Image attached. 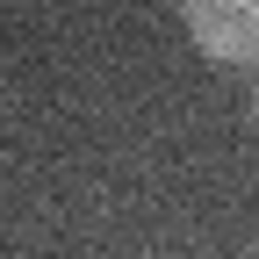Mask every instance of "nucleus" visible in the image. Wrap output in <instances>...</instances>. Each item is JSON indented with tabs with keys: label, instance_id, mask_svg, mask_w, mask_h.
<instances>
[{
	"label": "nucleus",
	"instance_id": "f257e3e1",
	"mask_svg": "<svg viewBox=\"0 0 259 259\" xmlns=\"http://www.w3.org/2000/svg\"><path fill=\"white\" fill-rule=\"evenodd\" d=\"M180 22L202 58L259 72V0H180Z\"/></svg>",
	"mask_w": 259,
	"mask_h": 259
},
{
	"label": "nucleus",
	"instance_id": "f03ea898",
	"mask_svg": "<svg viewBox=\"0 0 259 259\" xmlns=\"http://www.w3.org/2000/svg\"><path fill=\"white\" fill-rule=\"evenodd\" d=\"M252 130H259V94H252Z\"/></svg>",
	"mask_w": 259,
	"mask_h": 259
}]
</instances>
